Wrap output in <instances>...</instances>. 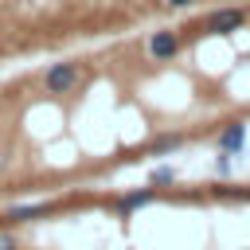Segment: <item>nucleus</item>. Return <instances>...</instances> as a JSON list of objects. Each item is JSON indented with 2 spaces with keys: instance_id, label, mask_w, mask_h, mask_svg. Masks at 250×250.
I'll use <instances>...</instances> for the list:
<instances>
[{
  "instance_id": "nucleus-1",
  "label": "nucleus",
  "mask_w": 250,
  "mask_h": 250,
  "mask_svg": "<svg viewBox=\"0 0 250 250\" xmlns=\"http://www.w3.org/2000/svg\"><path fill=\"white\" fill-rule=\"evenodd\" d=\"M82 82H86V66H82V59H59V62H51V66L43 70V90L55 94V98L74 94Z\"/></svg>"
},
{
  "instance_id": "nucleus-2",
  "label": "nucleus",
  "mask_w": 250,
  "mask_h": 250,
  "mask_svg": "<svg viewBox=\"0 0 250 250\" xmlns=\"http://www.w3.org/2000/svg\"><path fill=\"white\" fill-rule=\"evenodd\" d=\"M180 47H184V39H180L176 27H156V31L148 35V43H145V51H148L152 62H172V59L180 55Z\"/></svg>"
},
{
  "instance_id": "nucleus-3",
  "label": "nucleus",
  "mask_w": 250,
  "mask_h": 250,
  "mask_svg": "<svg viewBox=\"0 0 250 250\" xmlns=\"http://www.w3.org/2000/svg\"><path fill=\"white\" fill-rule=\"evenodd\" d=\"M242 27H246V12L242 8H215L203 20V31H211V35H230V31H242Z\"/></svg>"
},
{
  "instance_id": "nucleus-4",
  "label": "nucleus",
  "mask_w": 250,
  "mask_h": 250,
  "mask_svg": "<svg viewBox=\"0 0 250 250\" xmlns=\"http://www.w3.org/2000/svg\"><path fill=\"white\" fill-rule=\"evenodd\" d=\"M219 152H227V156H234V152H242V145H246V121H227L223 129H219Z\"/></svg>"
},
{
  "instance_id": "nucleus-5",
  "label": "nucleus",
  "mask_w": 250,
  "mask_h": 250,
  "mask_svg": "<svg viewBox=\"0 0 250 250\" xmlns=\"http://www.w3.org/2000/svg\"><path fill=\"white\" fill-rule=\"evenodd\" d=\"M55 211V203H20V207H8L4 211V223L8 227H20V223H31V219H43V215H51Z\"/></svg>"
},
{
  "instance_id": "nucleus-6",
  "label": "nucleus",
  "mask_w": 250,
  "mask_h": 250,
  "mask_svg": "<svg viewBox=\"0 0 250 250\" xmlns=\"http://www.w3.org/2000/svg\"><path fill=\"white\" fill-rule=\"evenodd\" d=\"M156 199V188H137V191H125L121 195V203H117V211L121 215H133V211H141V207H148Z\"/></svg>"
},
{
  "instance_id": "nucleus-7",
  "label": "nucleus",
  "mask_w": 250,
  "mask_h": 250,
  "mask_svg": "<svg viewBox=\"0 0 250 250\" xmlns=\"http://www.w3.org/2000/svg\"><path fill=\"white\" fill-rule=\"evenodd\" d=\"M180 145H184V133H160V137H152V152H156V156L176 152Z\"/></svg>"
},
{
  "instance_id": "nucleus-8",
  "label": "nucleus",
  "mask_w": 250,
  "mask_h": 250,
  "mask_svg": "<svg viewBox=\"0 0 250 250\" xmlns=\"http://www.w3.org/2000/svg\"><path fill=\"white\" fill-rule=\"evenodd\" d=\"M172 180H176L172 168H156V172H152V188H164V184H172Z\"/></svg>"
},
{
  "instance_id": "nucleus-9",
  "label": "nucleus",
  "mask_w": 250,
  "mask_h": 250,
  "mask_svg": "<svg viewBox=\"0 0 250 250\" xmlns=\"http://www.w3.org/2000/svg\"><path fill=\"white\" fill-rule=\"evenodd\" d=\"M0 250H20V238L12 230H0Z\"/></svg>"
},
{
  "instance_id": "nucleus-10",
  "label": "nucleus",
  "mask_w": 250,
  "mask_h": 250,
  "mask_svg": "<svg viewBox=\"0 0 250 250\" xmlns=\"http://www.w3.org/2000/svg\"><path fill=\"white\" fill-rule=\"evenodd\" d=\"M168 12H184V8H191V4H199V0H160Z\"/></svg>"
}]
</instances>
